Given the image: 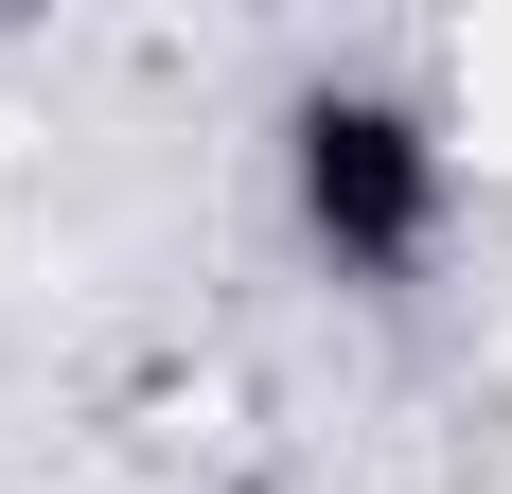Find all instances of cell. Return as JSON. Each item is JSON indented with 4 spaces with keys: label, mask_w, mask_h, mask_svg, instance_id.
<instances>
[{
    "label": "cell",
    "mask_w": 512,
    "mask_h": 494,
    "mask_svg": "<svg viewBox=\"0 0 512 494\" xmlns=\"http://www.w3.org/2000/svg\"><path fill=\"white\" fill-rule=\"evenodd\" d=\"M301 212H318L336 265H407L424 212H442V142L407 106H371V89H318L301 106Z\"/></svg>",
    "instance_id": "1"
}]
</instances>
